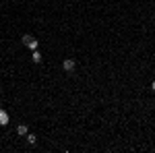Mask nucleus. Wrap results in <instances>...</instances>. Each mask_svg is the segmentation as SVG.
Returning a JSON list of instances; mask_svg holds the SVG:
<instances>
[{
	"instance_id": "nucleus-1",
	"label": "nucleus",
	"mask_w": 155,
	"mask_h": 153,
	"mask_svg": "<svg viewBox=\"0 0 155 153\" xmlns=\"http://www.w3.org/2000/svg\"><path fill=\"white\" fill-rule=\"evenodd\" d=\"M21 42H23L25 46L29 48V50H31V52H33V50H37V39L33 35H29V33H25L23 37H21Z\"/></svg>"
},
{
	"instance_id": "nucleus-2",
	"label": "nucleus",
	"mask_w": 155,
	"mask_h": 153,
	"mask_svg": "<svg viewBox=\"0 0 155 153\" xmlns=\"http://www.w3.org/2000/svg\"><path fill=\"white\" fill-rule=\"evenodd\" d=\"M74 66H77V62H74L72 58H66L64 62H62V68H64L66 72H72V71H74Z\"/></svg>"
},
{
	"instance_id": "nucleus-3",
	"label": "nucleus",
	"mask_w": 155,
	"mask_h": 153,
	"mask_svg": "<svg viewBox=\"0 0 155 153\" xmlns=\"http://www.w3.org/2000/svg\"><path fill=\"white\" fill-rule=\"evenodd\" d=\"M6 124H8V112L0 110V126H6Z\"/></svg>"
},
{
	"instance_id": "nucleus-4",
	"label": "nucleus",
	"mask_w": 155,
	"mask_h": 153,
	"mask_svg": "<svg viewBox=\"0 0 155 153\" xmlns=\"http://www.w3.org/2000/svg\"><path fill=\"white\" fill-rule=\"evenodd\" d=\"M31 60H33V64H39V62L44 60V56H41V52H37V50H33V56H31Z\"/></svg>"
},
{
	"instance_id": "nucleus-5",
	"label": "nucleus",
	"mask_w": 155,
	"mask_h": 153,
	"mask_svg": "<svg viewBox=\"0 0 155 153\" xmlns=\"http://www.w3.org/2000/svg\"><path fill=\"white\" fill-rule=\"evenodd\" d=\"M17 135H21V137H27V126H25V124L17 126Z\"/></svg>"
},
{
	"instance_id": "nucleus-6",
	"label": "nucleus",
	"mask_w": 155,
	"mask_h": 153,
	"mask_svg": "<svg viewBox=\"0 0 155 153\" xmlns=\"http://www.w3.org/2000/svg\"><path fill=\"white\" fill-rule=\"evenodd\" d=\"M27 143H29V145H35V143H37V137H35V135H29V132H27Z\"/></svg>"
},
{
	"instance_id": "nucleus-7",
	"label": "nucleus",
	"mask_w": 155,
	"mask_h": 153,
	"mask_svg": "<svg viewBox=\"0 0 155 153\" xmlns=\"http://www.w3.org/2000/svg\"><path fill=\"white\" fill-rule=\"evenodd\" d=\"M151 91H153V93H155V81L151 83Z\"/></svg>"
}]
</instances>
